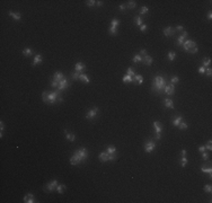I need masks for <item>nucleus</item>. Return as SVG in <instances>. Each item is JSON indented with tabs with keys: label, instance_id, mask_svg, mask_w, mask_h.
<instances>
[{
	"label": "nucleus",
	"instance_id": "obj_1",
	"mask_svg": "<svg viewBox=\"0 0 212 203\" xmlns=\"http://www.w3.org/2000/svg\"><path fill=\"white\" fill-rule=\"evenodd\" d=\"M42 98H43V102H45L46 104H55V103H62L63 102V98L60 96L59 90L52 91V93L43 91Z\"/></svg>",
	"mask_w": 212,
	"mask_h": 203
},
{
	"label": "nucleus",
	"instance_id": "obj_2",
	"mask_svg": "<svg viewBox=\"0 0 212 203\" xmlns=\"http://www.w3.org/2000/svg\"><path fill=\"white\" fill-rule=\"evenodd\" d=\"M87 158H88V152H87L86 148H80V149L76 150L73 156L70 158V164L76 166V165H78V164L85 161Z\"/></svg>",
	"mask_w": 212,
	"mask_h": 203
},
{
	"label": "nucleus",
	"instance_id": "obj_3",
	"mask_svg": "<svg viewBox=\"0 0 212 203\" xmlns=\"http://www.w3.org/2000/svg\"><path fill=\"white\" fill-rule=\"evenodd\" d=\"M166 79L164 78L162 76H156L152 82V91L156 94H161L164 93V89L166 87Z\"/></svg>",
	"mask_w": 212,
	"mask_h": 203
},
{
	"label": "nucleus",
	"instance_id": "obj_4",
	"mask_svg": "<svg viewBox=\"0 0 212 203\" xmlns=\"http://www.w3.org/2000/svg\"><path fill=\"white\" fill-rule=\"evenodd\" d=\"M183 49L184 51H186V52H189L191 54H194V53H197V46H196V43L193 42V41H191V39H187V41H185L183 43Z\"/></svg>",
	"mask_w": 212,
	"mask_h": 203
},
{
	"label": "nucleus",
	"instance_id": "obj_5",
	"mask_svg": "<svg viewBox=\"0 0 212 203\" xmlns=\"http://www.w3.org/2000/svg\"><path fill=\"white\" fill-rule=\"evenodd\" d=\"M57 186H58V180H53L52 182L47 183V184L45 185V191L46 192H53L54 190H57Z\"/></svg>",
	"mask_w": 212,
	"mask_h": 203
},
{
	"label": "nucleus",
	"instance_id": "obj_6",
	"mask_svg": "<svg viewBox=\"0 0 212 203\" xmlns=\"http://www.w3.org/2000/svg\"><path fill=\"white\" fill-rule=\"evenodd\" d=\"M155 148H156V142L155 141H147L146 142V144H144V150H146V152H151V151H154L155 150Z\"/></svg>",
	"mask_w": 212,
	"mask_h": 203
},
{
	"label": "nucleus",
	"instance_id": "obj_7",
	"mask_svg": "<svg viewBox=\"0 0 212 203\" xmlns=\"http://www.w3.org/2000/svg\"><path fill=\"white\" fill-rule=\"evenodd\" d=\"M98 111H99V109H98V107H93L92 109H89L88 113L86 114V118H88V120L94 118L98 114Z\"/></svg>",
	"mask_w": 212,
	"mask_h": 203
},
{
	"label": "nucleus",
	"instance_id": "obj_8",
	"mask_svg": "<svg viewBox=\"0 0 212 203\" xmlns=\"http://www.w3.org/2000/svg\"><path fill=\"white\" fill-rule=\"evenodd\" d=\"M69 87V82H68V80L66 78H63L61 81H60V84H59V86H58V90L59 91H61V90H64V89H67Z\"/></svg>",
	"mask_w": 212,
	"mask_h": 203
},
{
	"label": "nucleus",
	"instance_id": "obj_9",
	"mask_svg": "<svg viewBox=\"0 0 212 203\" xmlns=\"http://www.w3.org/2000/svg\"><path fill=\"white\" fill-rule=\"evenodd\" d=\"M162 32H164V35L165 36H174V34L176 32V29L175 28H173L172 26H169V27H166L162 29Z\"/></svg>",
	"mask_w": 212,
	"mask_h": 203
},
{
	"label": "nucleus",
	"instance_id": "obj_10",
	"mask_svg": "<svg viewBox=\"0 0 212 203\" xmlns=\"http://www.w3.org/2000/svg\"><path fill=\"white\" fill-rule=\"evenodd\" d=\"M24 202L25 203H34V202H36V201H35L34 195H33L32 193H28V194H26V195L24 196Z\"/></svg>",
	"mask_w": 212,
	"mask_h": 203
},
{
	"label": "nucleus",
	"instance_id": "obj_11",
	"mask_svg": "<svg viewBox=\"0 0 212 203\" xmlns=\"http://www.w3.org/2000/svg\"><path fill=\"white\" fill-rule=\"evenodd\" d=\"M164 93L167 94V95H169V96L174 95V85L173 84L166 85V87H165V89H164Z\"/></svg>",
	"mask_w": 212,
	"mask_h": 203
},
{
	"label": "nucleus",
	"instance_id": "obj_12",
	"mask_svg": "<svg viewBox=\"0 0 212 203\" xmlns=\"http://www.w3.org/2000/svg\"><path fill=\"white\" fill-rule=\"evenodd\" d=\"M98 158H99V160H100L102 163H105V161H109V155H108V153H107L106 151L100 152V153H99V156H98Z\"/></svg>",
	"mask_w": 212,
	"mask_h": 203
},
{
	"label": "nucleus",
	"instance_id": "obj_13",
	"mask_svg": "<svg viewBox=\"0 0 212 203\" xmlns=\"http://www.w3.org/2000/svg\"><path fill=\"white\" fill-rule=\"evenodd\" d=\"M187 32H183V34L181 35V36H178V39H177V45H179V46H182L183 45V43L185 42V39H186V37H187Z\"/></svg>",
	"mask_w": 212,
	"mask_h": 203
},
{
	"label": "nucleus",
	"instance_id": "obj_14",
	"mask_svg": "<svg viewBox=\"0 0 212 203\" xmlns=\"http://www.w3.org/2000/svg\"><path fill=\"white\" fill-rule=\"evenodd\" d=\"M142 62H143L146 66H151V63L154 62V60H152V58H151L150 55L146 54V55L142 56Z\"/></svg>",
	"mask_w": 212,
	"mask_h": 203
},
{
	"label": "nucleus",
	"instance_id": "obj_15",
	"mask_svg": "<svg viewBox=\"0 0 212 203\" xmlns=\"http://www.w3.org/2000/svg\"><path fill=\"white\" fill-rule=\"evenodd\" d=\"M85 68H86V66H85L82 62H77V63H76L75 69H76V71H77V72L82 73V71L85 70Z\"/></svg>",
	"mask_w": 212,
	"mask_h": 203
},
{
	"label": "nucleus",
	"instance_id": "obj_16",
	"mask_svg": "<svg viewBox=\"0 0 212 203\" xmlns=\"http://www.w3.org/2000/svg\"><path fill=\"white\" fill-rule=\"evenodd\" d=\"M154 128H155L156 133H161V131H162V125H161L159 122L155 121V122H154Z\"/></svg>",
	"mask_w": 212,
	"mask_h": 203
},
{
	"label": "nucleus",
	"instance_id": "obj_17",
	"mask_svg": "<svg viewBox=\"0 0 212 203\" xmlns=\"http://www.w3.org/2000/svg\"><path fill=\"white\" fill-rule=\"evenodd\" d=\"M63 78H64V77H63L62 72H59V71H58V72H55V73H54V77H53V80H54V81H57V82H59V84H60V81H61V80H62Z\"/></svg>",
	"mask_w": 212,
	"mask_h": 203
},
{
	"label": "nucleus",
	"instance_id": "obj_18",
	"mask_svg": "<svg viewBox=\"0 0 212 203\" xmlns=\"http://www.w3.org/2000/svg\"><path fill=\"white\" fill-rule=\"evenodd\" d=\"M133 82H135L137 85H141L143 82V78H142L140 74H135V76L133 77Z\"/></svg>",
	"mask_w": 212,
	"mask_h": 203
},
{
	"label": "nucleus",
	"instance_id": "obj_19",
	"mask_svg": "<svg viewBox=\"0 0 212 203\" xmlns=\"http://www.w3.org/2000/svg\"><path fill=\"white\" fill-rule=\"evenodd\" d=\"M43 61V58H42V55L41 54H36V55L34 56V61H33V66H36V64H39V63H41V62Z\"/></svg>",
	"mask_w": 212,
	"mask_h": 203
},
{
	"label": "nucleus",
	"instance_id": "obj_20",
	"mask_svg": "<svg viewBox=\"0 0 212 203\" xmlns=\"http://www.w3.org/2000/svg\"><path fill=\"white\" fill-rule=\"evenodd\" d=\"M9 16H12L16 22H18V20H20V18H22V16H20V14H18V12H14V11H9Z\"/></svg>",
	"mask_w": 212,
	"mask_h": 203
},
{
	"label": "nucleus",
	"instance_id": "obj_21",
	"mask_svg": "<svg viewBox=\"0 0 212 203\" xmlns=\"http://www.w3.org/2000/svg\"><path fill=\"white\" fill-rule=\"evenodd\" d=\"M182 120H183V117H182L181 115H178V116H175V117H174V120H173V125H175V126H178V124L182 122Z\"/></svg>",
	"mask_w": 212,
	"mask_h": 203
},
{
	"label": "nucleus",
	"instance_id": "obj_22",
	"mask_svg": "<svg viewBox=\"0 0 212 203\" xmlns=\"http://www.w3.org/2000/svg\"><path fill=\"white\" fill-rule=\"evenodd\" d=\"M79 79H80V80H82L84 82H86V84H89V82H90V79L87 77L86 73H80V76H79Z\"/></svg>",
	"mask_w": 212,
	"mask_h": 203
},
{
	"label": "nucleus",
	"instance_id": "obj_23",
	"mask_svg": "<svg viewBox=\"0 0 212 203\" xmlns=\"http://www.w3.org/2000/svg\"><path fill=\"white\" fill-rule=\"evenodd\" d=\"M106 152H107L108 155H114V153H116V148H115L114 146H108Z\"/></svg>",
	"mask_w": 212,
	"mask_h": 203
},
{
	"label": "nucleus",
	"instance_id": "obj_24",
	"mask_svg": "<svg viewBox=\"0 0 212 203\" xmlns=\"http://www.w3.org/2000/svg\"><path fill=\"white\" fill-rule=\"evenodd\" d=\"M23 54L25 56H31L32 54H33V51H32L31 47H25V50L23 51Z\"/></svg>",
	"mask_w": 212,
	"mask_h": 203
},
{
	"label": "nucleus",
	"instance_id": "obj_25",
	"mask_svg": "<svg viewBox=\"0 0 212 203\" xmlns=\"http://www.w3.org/2000/svg\"><path fill=\"white\" fill-rule=\"evenodd\" d=\"M66 138H67L68 141H71V142L76 140V135L73 134V133H68V132H67V133H66Z\"/></svg>",
	"mask_w": 212,
	"mask_h": 203
},
{
	"label": "nucleus",
	"instance_id": "obj_26",
	"mask_svg": "<svg viewBox=\"0 0 212 203\" xmlns=\"http://www.w3.org/2000/svg\"><path fill=\"white\" fill-rule=\"evenodd\" d=\"M132 61L134 62V63H139V62L142 61V56L140 55V54H135V55L133 56V59H132Z\"/></svg>",
	"mask_w": 212,
	"mask_h": 203
},
{
	"label": "nucleus",
	"instance_id": "obj_27",
	"mask_svg": "<svg viewBox=\"0 0 212 203\" xmlns=\"http://www.w3.org/2000/svg\"><path fill=\"white\" fill-rule=\"evenodd\" d=\"M165 106L168 107V108H174V104H173L172 99H165Z\"/></svg>",
	"mask_w": 212,
	"mask_h": 203
},
{
	"label": "nucleus",
	"instance_id": "obj_28",
	"mask_svg": "<svg viewBox=\"0 0 212 203\" xmlns=\"http://www.w3.org/2000/svg\"><path fill=\"white\" fill-rule=\"evenodd\" d=\"M201 170H202V173H204V174H209V176H210V177L212 176V169H211V167H210V168L202 167V168H201Z\"/></svg>",
	"mask_w": 212,
	"mask_h": 203
},
{
	"label": "nucleus",
	"instance_id": "obj_29",
	"mask_svg": "<svg viewBox=\"0 0 212 203\" xmlns=\"http://www.w3.org/2000/svg\"><path fill=\"white\" fill-rule=\"evenodd\" d=\"M133 20H134V23L137 24L138 26H141V25L143 24V23H142V18H141V17H140V16H135V17H134V19H133Z\"/></svg>",
	"mask_w": 212,
	"mask_h": 203
},
{
	"label": "nucleus",
	"instance_id": "obj_30",
	"mask_svg": "<svg viewBox=\"0 0 212 203\" xmlns=\"http://www.w3.org/2000/svg\"><path fill=\"white\" fill-rule=\"evenodd\" d=\"M64 190H66V185H58L57 186V191L59 194H63L64 193Z\"/></svg>",
	"mask_w": 212,
	"mask_h": 203
},
{
	"label": "nucleus",
	"instance_id": "obj_31",
	"mask_svg": "<svg viewBox=\"0 0 212 203\" xmlns=\"http://www.w3.org/2000/svg\"><path fill=\"white\" fill-rule=\"evenodd\" d=\"M135 6H137V4H135V1H129L127 2V5H126V8L127 9H134L135 8Z\"/></svg>",
	"mask_w": 212,
	"mask_h": 203
},
{
	"label": "nucleus",
	"instance_id": "obj_32",
	"mask_svg": "<svg viewBox=\"0 0 212 203\" xmlns=\"http://www.w3.org/2000/svg\"><path fill=\"white\" fill-rule=\"evenodd\" d=\"M122 80H123V82H133V77H131V76H127V74H126V76H124V77H123V79H122Z\"/></svg>",
	"mask_w": 212,
	"mask_h": 203
},
{
	"label": "nucleus",
	"instance_id": "obj_33",
	"mask_svg": "<svg viewBox=\"0 0 212 203\" xmlns=\"http://www.w3.org/2000/svg\"><path fill=\"white\" fill-rule=\"evenodd\" d=\"M210 64H211V59H210V58H208V59H204V60H203V63H202V67L206 68V67H209Z\"/></svg>",
	"mask_w": 212,
	"mask_h": 203
},
{
	"label": "nucleus",
	"instance_id": "obj_34",
	"mask_svg": "<svg viewBox=\"0 0 212 203\" xmlns=\"http://www.w3.org/2000/svg\"><path fill=\"white\" fill-rule=\"evenodd\" d=\"M108 32H109V34H111V35H116V34H117V28H116V27H113V26H111V27H109V29H108Z\"/></svg>",
	"mask_w": 212,
	"mask_h": 203
},
{
	"label": "nucleus",
	"instance_id": "obj_35",
	"mask_svg": "<svg viewBox=\"0 0 212 203\" xmlns=\"http://www.w3.org/2000/svg\"><path fill=\"white\" fill-rule=\"evenodd\" d=\"M119 24H120V20L115 18V19H113V20H112V23H111V26H113V27H116V28H117Z\"/></svg>",
	"mask_w": 212,
	"mask_h": 203
},
{
	"label": "nucleus",
	"instance_id": "obj_36",
	"mask_svg": "<svg viewBox=\"0 0 212 203\" xmlns=\"http://www.w3.org/2000/svg\"><path fill=\"white\" fill-rule=\"evenodd\" d=\"M187 126H189L187 123H184V122H181V123L178 124V128H179L181 130H186L187 129Z\"/></svg>",
	"mask_w": 212,
	"mask_h": 203
},
{
	"label": "nucleus",
	"instance_id": "obj_37",
	"mask_svg": "<svg viewBox=\"0 0 212 203\" xmlns=\"http://www.w3.org/2000/svg\"><path fill=\"white\" fill-rule=\"evenodd\" d=\"M186 165H187V158L182 157V159H181V166H182V167H185Z\"/></svg>",
	"mask_w": 212,
	"mask_h": 203
},
{
	"label": "nucleus",
	"instance_id": "obj_38",
	"mask_svg": "<svg viewBox=\"0 0 212 203\" xmlns=\"http://www.w3.org/2000/svg\"><path fill=\"white\" fill-rule=\"evenodd\" d=\"M175 56H176V53H175V52H169V53H168V60H169V61H173V60L175 59Z\"/></svg>",
	"mask_w": 212,
	"mask_h": 203
},
{
	"label": "nucleus",
	"instance_id": "obj_39",
	"mask_svg": "<svg viewBox=\"0 0 212 203\" xmlns=\"http://www.w3.org/2000/svg\"><path fill=\"white\" fill-rule=\"evenodd\" d=\"M126 74H127V76H131V77H134V76H135V72H134V70H133V69L129 68V69H127V71H126Z\"/></svg>",
	"mask_w": 212,
	"mask_h": 203
},
{
	"label": "nucleus",
	"instance_id": "obj_40",
	"mask_svg": "<svg viewBox=\"0 0 212 203\" xmlns=\"http://www.w3.org/2000/svg\"><path fill=\"white\" fill-rule=\"evenodd\" d=\"M148 11H149V9H148V7H146V6H143V7H142V8L140 9V14H141V15H146V14H147Z\"/></svg>",
	"mask_w": 212,
	"mask_h": 203
},
{
	"label": "nucleus",
	"instance_id": "obj_41",
	"mask_svg": "<svg viewBox=\"0 0 212 203\" xmlns=\"http://www.w3.org/2000/svg\"><path fill=\"white\" fill-rule=\"evenodd\" d=\"M203 190H204L205 192H208V193H211V192H212V186L210 185V184H209V185H205Z\"/></svg>",
	"mask_w": 212,
	"mask_h": 203
},
{
	"label": "nucleus",
	"instance_id": "obj_42",
	"mask_svg": "<svg viewBox=\"0 0 212 203\" xmlns=\"http://www.w3.org/2000/svg\"><path fill=\"white\" fill-rule=\"evenodd\" d=\"M79 76H80V73L77 72V71H76V72H73L72 74H71V77H72V79H73V80H77V79H79Z\"/></svg>",
	"mask_w": 212,
	"mask_h": 203
},
{
	"label": "nucleus",
	"instance_id": "obj_43",
	"mask_svg": "<svg viewBox=\"0 0 212 203\" xmlns=\"http://www.w3.org/2000/svg\"><path fill=\"white\" fill-rule=\"evenodd\" d=\"M86 4H87V6L93 7V6L96 5V1H95V0H88V1H86Z\"/></svg>",
	"mask_w": 212,
	"mask_h": 203
},
{
	"label": "nucleus",
	"instance_id": "obj_44",
	"mask_svg": "<svg viewBox=\"0 0 212 203\" xmlns=\"http://www.w3.org/2000/svg\"><path fill=\"white\" fill-rule=\"evenodd\" d=\"M178 81H179V78H178V77H173L172 80H170L172 84H177Z\"/></svg>",
	"mask_w": 212,
	"mask_h": 203
},
{
	"label": "nucleus",
	"instance_id": "obj_45",
	"mask_svg": "<svg viewBox=\"0 0 212 203\" xmlns=\"http://www.w3.org/2000/svg\"><path fill=\"white\" fill-rule=\"evenodd\" d=\"M211 143H212V141H211V140H209V141H208V144H206L205 149H208V150H212V146H211Z\"/></svg>",
	"mask_w": 212,
	"mask_h": 203
},
{
	"label": "nucleus",
	"instance_id": "obj_46",
	"mask_svg": "<svg viewBox=\"0 0 212 203\" xmlns=\"http://www.w3.org/2000/svg\"><path fill=\"white\" fill-rule=\"evenodd\" d=\"M202 158H203V160H208L209 159V155L205 151H203L202 152Z\"/></svg>",
	"mask_w": 212,
	"mask_h": 203
},
{
	"label": "nucleus",
	"instance_id": "obj_47",
	"mask_svg": "<svg viewBox=\"0 0 212 203\" xmlns=\"http://www.w3.org/2000/svg\"><path fill=\"white\" fill-rule=\"evenodd\" d=\"M140 31H141V32H146V31H147V25L142 24V25L140 26Z\"/></svg>",
	"mask_w": 212,
	"mask_h": 203
},
{
	"label": "nucleus",
	"instance_id": "obj_48",
	"mask_svg": "<svg viewBox=\"0 0 212 203\" xmlns=\"http://www.w3.org/2000/svg\"><path fill=\"white\" fill-rule=\"evenodd\" d=\"M211 74H212L211 68H208V69H206V76H208V77H211Z\"/></svg>",
	"mask_w": 212,
	"mask_h": 203
},
{
	"label": "nucleus",
	"instance_id": "obj_49",
	"mask_svg": "<svg viewBox=\"0 0 212 203\" xmlns=\"http://www.w3.org/2000/svg\"><path fill=\"white\" fill-rule=\"evenodd\" d=\"M199 72H200V73H205V68H204V67H200Z\"/></svg>",
	"mask_w": 212,
	"mask_h": 203
},
{
	"label": "nucleus",
	"instance_id": "obj_50",
	"mask_svg": "<svg viewBox=\"0 0 212 203\" xmlns=\"http://www.w3.org/2000/svg\"><path fill=\"white\" fill-rule=\"evenodd\" d=\"M183 29H184V27L182 26V25H178L177 27H176V31H178V32H182Z\"/></svg>",
	"mask_w": 212,
	"mask_h": 203
},
{
	"label": "nucleus",
	"instance_id": "obj_51",
	"mask_svg": "<svg viewBox=\"0 0 212 203\" xmlns=\"http://www.w3.org/2000/svg\"><path fill=\"white\" fill-rule=\"evenodd\" d=\"M199 150H200L201 152L205 151V146H200V147H199Z\"/></svg>",
	"mask_w": 212,
	"mask_h": 203
},
{
	"label": "nucleus",
	"instance_id": "obj_52",
	"mask_svg": "<svg viewBox=\"0 0 212 203\" xmlns=\"http://www.w3.org/2000/svg\"><path fill=\"white\" fill-rule=\"evenodd\" d=\"M146 54H147V51H146V50H141V51H140V55H141V56L146 55Z\"/></svg>",
	"mask_w": 212,
	"mask_h": 203
},
{
	"label": "nucleus",
	"instance_id": "obj_53",
	"mask_svg": "<svg viewBox=\"0 0 212 203\" xmlns=\"http://www.w3.org/2000/svg\"><path fill=\"white\" fill-rule=\"evenodd\" d=\"M186 153H187V152H186V150H182V151H181L182 157H186Z\"/></svg>",
	"mask_w": 212,
	"mask_h": 203
},
{
	"label": "nucleus",
	"instance_id": "obj_54",
	"mask_svg": "<svg viewBox=\"0 0 212 203\" xmlns=\"http://www.w3.org/2000/svg\"><path fill=\"white\" fill-rule=\"evenodd\" d=\"M4 128H5V126H4V122H0V131H1V132L4 131Z\"/></svg>",
	"mask_w": 212,
	"mask_h": 203
},
{
	"label": "nucleus",
	"instance_id": "obj_55",
	"mask_svg": "<svg viewBox=\"0 0 212 203\" xmlns=\"http://www.w3.org/2000/svg\"><path fill=\"white\" fill-rule=\"evenodd\" d=\"M120 9H121V10L124 11V10L126 9V6H124V5H120Z\"/></svg>",
	"mask_w": 212,
	"mask_h": 203
},
{
	"label": "nucleus",
	"instance_id": "obj_56",
	"mask_svg": "<svg viewBox=\"0 0 212 203\" xmlns=\"http://www.w3.org/2000/svg\"><path fill=\"white\" fill-rule=\"evenodd\" d=\"M208 19H209V20H211V19H212V12H211V11L208 14Z\"/></svg>",
	"mask_w": 212,
	"mask_h": 203
},
{
	"label": "nucleus",
	"instance_id": "obj_57",
	"mask_svg": "<svg viewBox=\"0 0 212 203\" xmlns=\"http://www.w3.org/2000/svg\"><path fill=\"white\" fill-rule=\"evenodd\" d=\"M156 139H161V133H156Z\"/></svg>",
	"mask_w": 212,
	"mask_h": 203
},
{
	"label": "nucleus",
	"instance_id": "obj_58",
	"mask_svg": "<svg viewBox=\"0 0 212 203\" xmlns=\"http://www.w3.org/2000/svg\"><path fill=\"white\" fill-rule=\"evenodd\" d=\"M96 5H97V6H99V7H100V6L103 5V2H102V1H96Z\"/></svg>",
	"mask_w": 212,
	"mask_h": 203
}]
</instances>
